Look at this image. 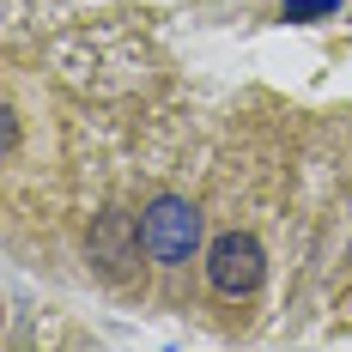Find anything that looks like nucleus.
<instances>
[{"label": "nucleus", "mask_w": 352, "mask_h": 352, "mask_svg": "<svg viewBox=\"0 0 352 352\" xmlns=\"http://www.w3.org/2000/svg\"><path fill=\"white\" fill-rule=\"evenodd\" d=\"M140 237H146V255L164 261V267H182L195 249H201V212L176 195H158L140 219Z\"/></svg>", "instance_id": "f257e3e1"}, {"label": "nucleus", "mask_w": 352, "mask_h": 352, "mask_svg": "<svg viewBox=\"0 0 352 352\" xmlns=\"http://www.w3.org/2000/svg\"><path fill=\"white\" fill-rule=\"evenodd\" d=\"M267 274V255L261 243L249 237V231H225V237H212L207 249V280L219 298H255V285Z\"/></svg>", "instance_id": "f03ea898"}, {"label": "nucleus", "mask_w": 352, "mask_h": 352, "mask_svg": "<svg viewBox=\"0 0 352 352\" xmlns=\"http://www.w3.org/2000/svg\"><path fill=\"white\" fill-rule=\"evenodd\" d=\"M140 249H146V237H140V225L122 207H104L91 219V231H85V255L98 261V274H109V280H122V274L140 261Z\"/></svg>", "instance_id": "7ed1b4c3"}, {"label": "nucleus", "mask_w": 352, "mask_h": 352, "mask_svg": "<svg viewBox=\"0 0 352 352\" xmlns=\"http://www.w3.org/2000/svg\"><path fill=\"white\" fill-rule=\"evenodd\" d=\"M340 12V0H280V19L292 25H310V19H334Z\"/></svg>", "instance_id": "20e7f679"}]
</instances>
